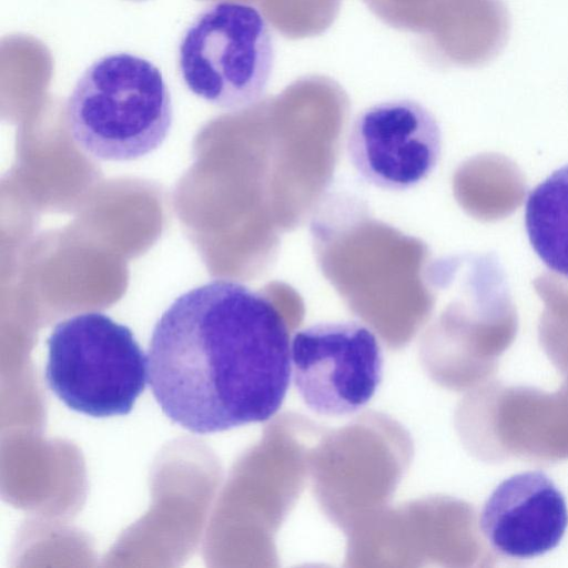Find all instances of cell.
I'll return each instance as SVG.
<instances>
[{"instance_id":"cell-7","label":"cell","mask_w":568,"mask_h":568,"mask_svg":"<svg viewBox=\"0 0 568 568\" xmlns=\"http://www.w3.org/2000/svg\"><path fill=\"white\" fill-rule=\"evenodd\" d=\"M480 529L491 547L526 559L556 548L568 527L565 496L542 471L529 470L503 480L486 500Z\"/></svg>"},{"instance_id":"cell-5","label":"cell","mask_w":568,"mask_h":568,"mask_svg":"<svg viewBox=\"0 0 568 568\" xmlns=\"http://www.w3.org/2000/svg\"><path fill=\"white\" fill-rule=\"evenodd\" d=\"M291 362L300 397L321 416L358 412L383 378V352L376 335L353 321L317 323L296 332Z\"/></svg>"},{"instance_id":"cell-4","label":"cell","mask_w":568,"mask_h":568,"mask_svg":"<svg viewBox=\"0 0 568 568\" xmlns=\"http://www.w3.org/2000/svg\"><path fill=\"white\" fill-rule=\"evenodd\" d=\"M274 58L264 16L252 4L231 0L203 8L178 47V68L185 87L227 111L246 109L263 97Z\"/></svg>"},{"instance_id":"cell-6","label":"cell","mask_w":568,"mask_h":568,"mask_svg":"<svg viewBox=\"0 0 568 568\" xmlns=\"http://www.w3.org/2000/svg\"><path fill=\"white\" fill-rule=\"evenodd\" d=\"M346 151L367 183L404 191L419 184L436 168L442 131L435 115L422 103L410 99L383 101L356 115Z\"/></svg>"},{"instance_id":"cell-8","label":"cell","mask_w":568,"mask_h":568,"mask_svg":"<svg viewBox=\"0 0 568 568\" xmlns=\"http://www.w3.org/2000/svg\"><path fill=\"white\" fill-rule=\"evenodd\" d=\"M525 225L529 242L544 264L568 278V164L530 191Z\"/></svg>"},{"instance_id":"cell-1","label":"cell","mask_w":568,"mask_h":568,"mask_svg":"<svg viewBox=\"0 0 568 568\" xmlns=\"http://www.w3.org/2000/svg\"><path fill=\"white\" fill-rule=\"evenodd\" d=\"M148 377L162 412L191 433L268 420L292 379L286 322L261 292L210 281L176 297L155 323Z\"/></svg>"},{"instance_id":"cell-3","label":"cell","mask_w":568,"mask_h":568,"mask_svg":"<svg viewBox=\"0 0 568 568\" xmlns=\"http://www.w3.org/2000/svg\"><path fill=\"white\" fill-rule=\"evenodd\" d=\"M47 345V383L72 410L126 415L145 388L148 357L131 329L103 313L59 322Z\"/></svg>"},{"instance_id":"cell-2","label":"cell","mask_w":568,"mask_h":568,"mask_svg":"<svg viewBox=\"0 0 568 568\" xmlns=\"http://www.w3.org/2000/svg\"><path fill=\"white\" fill-rule=\"evenodd\" d=\"M75 144L102 161H132L155 151L173 123V104L161 70L150 60L113 52L93 61L65 104Z\"/></svg>"}]
</instances>
